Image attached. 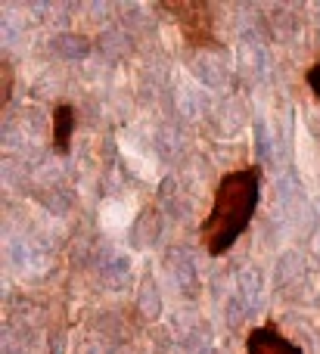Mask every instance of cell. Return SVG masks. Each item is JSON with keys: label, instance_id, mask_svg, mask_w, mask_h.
Instances as JSON below:
<instances>
[{"label": "cell", "instance_id": "cell-1", "mask_svg": "<svg viewBox=\"0 0 320 354\" xmlns=\"http://www.w3.org/2000/svg\"><path fill=\"white\" fill-rule=\"evenodd\" d=\"M258 196H261L258 165L236 168V171H227L221 177V183L215 189L211 212L203 221V227H199V236H203V245L209 249V255H224L240 239V233L255 218Z\"/></svg>", "mask_w": 320, "mask_h": 354}, {"label": "cell", "instance_id": "cell-2", "mask_svg": "<svg viewBox=\"0 0 320 354\" xmlns=\"http://www.w3.org/2000/svg\"><path fill=\"white\" fill-rule=\"evenodd\" d=\"M165 10H171V16L178 19L187 44H193V47L215 44V37H211V31H215V10L209 3H165Z\"/></svg>", "mask_w": 320, "mask_h": 354}, {"label": "cell", "instance_id": "cell-3", "mask_svg": "<svg viewBox=\"0 0 320 354\" xmlns=\"http://www.w3.org/2000/svg\"><path fill=\"white\" fill-rule=\"evenodd\" d=\"M246 354H305L292 339H286L274 324H265L246 336Z\"/></svg>", "mask_w": 320, "mask_h": 354}, {"label": "cell", "instance_id": "cell-4", "mask_svg": "<svg viewBox=\"0 0 320 354\" xmlns=\"http://www.w3.org/2000/svg\"><path fill=\"white\" fill-rule=\"evenodd\" d=\"M72 128H75V109H72V103H59L53 109V149L59 156L68 153Z\"/></svg>", "mask_w": 320, "mask_h": 354}, {"label": "cell", "instance_id": "cell-5", "mask_svg": "<svg viewBox=\"0 0 320 354\" xmlns=\"http://www.w3.org/2000/svg\"><path fill=\"white\" fill-rule=\"evenodd\" d=\"M305 81H308V87H311V93L320 100V59L314 62V66L308 68V75H305Z\"/></svg>", "mask_w": 320, "mask_h": 354}, {"label": "cell", "instance_id": "cell-6", "mask_svg": "<svg viewBox=\"0 0 320 354\" xmlns=\"http://www.w3.org/2000/svg\"><path fill=\"white\" fill-rule=\"evenodd\" d=\"M10 81H12V68L10 62H3V103L10 100Z\"/></svg>", "mask_w": 320, "mask_h": 354}]
</instances>
